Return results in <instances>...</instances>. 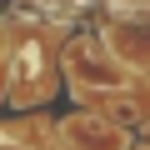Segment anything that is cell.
I'll list each match as a JSON object with an SVG mask.
<instances>
[{
	"instance_id": "1",
	"label": "cell",
	"mask_w": 150,
	"mask_h": 150,
	"mask_svg": "<svg viewBox=\"0 0 150 150\" xmlns=\"http://www.w3.org/2000/svg\"><path fill=\"white\" fill-rule=\"evenodd\" d=\"M60 135H65L70 150H130V130L125 125H115L105 115H85V110L80 115H65Z\"/></svg>"
},
{
	"instance_id": "2",
	"label": "cell",
	"mask_w": 150,
	"mask_h": 150,
	"mask_svg": "<svg viewBox=\"0 0 150 150\" xmlns=\"http://www.w3.org/2000/svg\"><path fill=\"white\" fill-rule=\"evenodd\" d=\"M10 50V30H5V20H0V55Z\"/></svg>"
},
{
	"instance_id": "3",
	"label": "cell",
	"mask_w": 150,
	"mask_h": 150,
	"mask_svg": "<svg viewBox=\"0 0 150 150\" xmlns=\"http://www.w3.org/2000/svg\"><path fill=\"white\" fill-rule=\"evenodd\" d=\"M145 150H150V145H145Z\"/></svg>"
}]
</instances>
